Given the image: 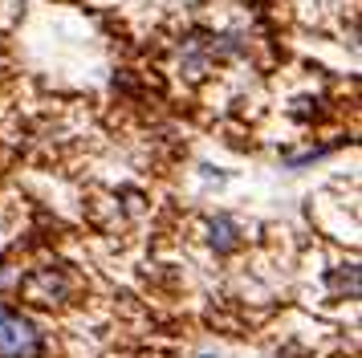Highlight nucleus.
Wrapping results in <instances>:
<instances>
[{
	"label": "nucleus",
	"mask_w": 362,
	"mask_h": 358,
	"mask_svg": "<svg viewBox=\"0 0 362 358\" xmlns=\"http://www.w3.org/2000/svg\"><path fill=\"white\" fill-rule=\"evenodd\" d=\"M41 354V334L29 318L0 313V358H37Z\"/></svg>",
	"instance_id": "1"
},
{
	"label": "nucleus",
	"mask_w": 362,
	"mask_h": 358,
	"mask_svg": "<svg viewBox=\"0 0 362 358\" xmlns=\"http://www.w3.org/2000/svg\"><path fill=\"white\" fill-rule=\"evenodd\" d=\"M25 289H29L33 301H62V297L69 293V281L62 273H53V269H41L37 277L25 281Z\"/></svg>",
	"instance_id": "2"
},
{
	"label": "nucleus",
	"mask_w": 362,
	"mask_h": 358,
	"mask_svg": "<svg viewBox=\"0 0 362 358\" xmlns=\"http://www.w3.org/2000/svg\"><path fill=\"white\" fill-rule=\"evenodd\" d=\"M212 244H216V253H232L236 244H240V232H236V224H232L228 216H216L212 224Z\"/></svg>",
	"instance_id": "3"
},
{
	"label": "nucleus",
	"mask_w": 362,
	"mask_h": 358,
	"mask_svg": "<svg viewBox=\"0 0 362 358\" xmlns=\"http://www.w3.org/2000/svg\"><path fill=\"white\" fill-rule=\"evenodd\" d=\"M329 289L338 293V297H358V265L334 269V273H329Z\"/></svg>",
	"instance_id": "4"
},
{
	"label": "nucleus",
	"mask_w": 362,
	"mask_h": 358,
	"mask_svg": "<svg viewBox=\"0 0 362 358\" xmlns=\"http://www.w3.org/2000/svg\"><path fill=\"white\" fill-rule=\"evenodd\" d=\"M0 313H4V306H0Z\"/></svg>",
	"instance_id": "5"
}]
</instances>
